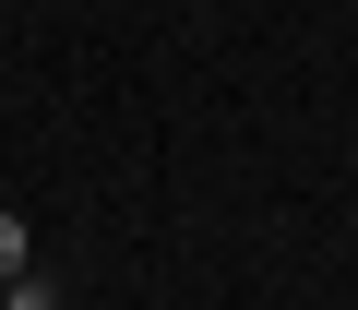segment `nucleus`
<instances>
[{"instance_id":"2","label":"nucleus","mask_w":358,"mask_h":310,"mask_svg":"<svg viewBox=\"0 0 358 310\" xmlns=\"http://www.w3.org/2000/svg\"><path fill=\"white\" fill-rule=\"evenodd\" d=\"M0 310H60V286H48V274H13V286H0Z\"/></svg>"},{"instance_id":"1","label":"nucleus","mask_w":358,"mask_h":310,"mask_svg":"<svg viewBox=\"0 0 358 310\" xmlns=\"http://www.w3.org/2000/svg\"><path fill=\"white\" fill-rule=\"evenodd\" d=\"M13 274H36V227H24L13 203H0V286H13Z\"/></svg>"}]
</instances>
